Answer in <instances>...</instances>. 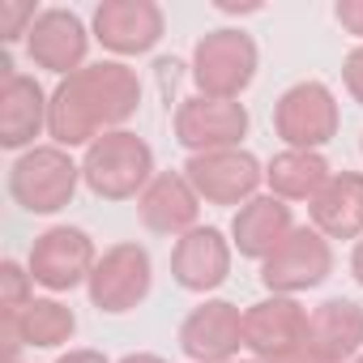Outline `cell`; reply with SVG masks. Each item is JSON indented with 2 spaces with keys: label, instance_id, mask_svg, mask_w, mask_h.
<instances>
[{
  "label": "cell",
  "instance_id": "cell-30",
  "mask_svg": "<svg viewBox=\"0 0 363 363\" xmlns=\"http://www.w3.org/2000/svg\"><path fill=\"white\" fill-rule=\"evenodd\" d=\"M231 363H265V359H231Z\"/></svg>",
  "mask_w": 363,
  "mask_h": 363
},
{
  "label": "cell",
  "instance_id": "cell-13",
  "mask_svg": "<svg viewBox=\"0 0 363 363\" xmlns=\"http://www.w3.org/2000/svg\"><path fill=\"white\" fill-rule=\"evenodd\" d=\"M167 18L154 0H103L94 9V39L111 56H145L158 48Z\"/></svg>",
  "mask_w": 363,
  "mask_h": 363
},
{
  "label": "cell",
  "instance_id": "cell-5",
  "mask_svg": "<svg viewBox=\"0 0 363 363\" xmlns=\"http://www.w3.org/2000/svg\"><path fill=\"white\" fill-rule=\"evenodd\" d=\"M244 346L265 363H299L308 350V308L291 295H269L244 308Z\"/></svg>",
  "mask_w": 363,
  "mask_h": 363
},
{
  "label": "cell",
  "instance_id": "cell-22",
  "mask_svg": "<svg viewBox=\"0 0 363 363\" xmlns=\"http://www.w3.org/2000/svg\"><path fill=\"white\" fill-rule=\"evenodd\" d=\"M329 162L320 150H282L265 167V184L278 201H316L320 189L329 184Z\"/></svg>",
  "mask_w": 363,
  "mask_h": 363
},
{
  "label": "cell",
  "instance_id": "cell-14",
  "mask_svg": "<svg viewBox=\"0 0 363 363\" xmlns=\"http://www.w3.org/2000/svg\"><path fill=\"white\" fill-rule=\"evenodd\" d=\"M137 214H141L145 231L184 240L189 231H197L201 197H197V189L189 184L184 171H158L150 184H145V193L137 197Z\"/></svg>",
  "mask_w": 363,
  "mask_h": 363
},
{
  "label": "cell",
  "instance_id": "cell-25",
  "mask_svg": "<svg viewBox=\"0 0 363 363\" xmlns=\"http://www.w3.org/2000/svg\"><path fill=\"white\" fill-rule=\"evenodd\" d=\"M333 18H337V26H342L346 35L363 39V0H337V5H333Z\"/></svg>",
  "mask_w": 363,
  "mask_h": 363
},
{
  "label": "cell",
  "instance_id": "cell-19",
  "mask_svg": "<svg viewBox=\"0 0 363 363\" xmlns=\"http://www.w3.org/2000/svg\"><path fill=\"white\" fill-rule=\"evenodd\" d=\"M77 333V316L60 299H30L13 320H0V346H5V363H18L22 346L35 350H56Z\"/></svg>",
  "mask_w": 363,
  "mask_h": 363
},
{
  "label": "cell",
  "instance_id": "cell-29",
  "mask_svg": "<svg viewBox=\"0 0 363 363\" xmlns=\"http://www.w3.org/2000/svg\"><path fill=\"white\" fill-rule=\"evenodd\" d=\"M120 363H167V359H162V354H145V350H141V354H124Z\"/></svg>",
  "mask_w": 363,
  "mask_h": 363
},
{
  "label": "cell",
  "instance_id": "cell-1",
  "mask_svg": "<svg viewBox=\"0 0 363 363\" xmlns=\"http://www.w3.org/2000/svg\"><path fill=\"white\" fill-rule=\"evenodd\" d=\"M141 107V82L137 69L124 60H99L77 69L73 77H60L48 107V137L60 150L94 145L103 133L124 128Z\"/></svg>",
  "mask_w": 363,
  "mask_h": 363
},
{
  "label": "cell",
  "instance_id": "cell-24",
  "mask_svg": "<svg viewBox=\"0 0 363 363\" xmlns=\"http://www.w3.org/2000/svg\"><path fill=\"white\" fill-rule=\"evenodd\" d=\"M43 9H35L30 0H0V39L13 43L22 35H30V26L39 22Z\"/></svg>",
  "mask_w": 363,
  "mask_h": 363
},
{
  "label": "cell",
  "instance_id": "cell-21",
  "mask_svg": "<svg viewBox=\"0 0 363 363\" xmlns=\"http://www.w3.org/2000/svg\"><path fill=\"white\" fill-rule=\"evenodd\" d=\"M295 231V218H291V206L278 201L274 193L269 197H252L248 206L235 210L231 218V244L240 248V257L248 261H265L278 252V244Z\"/></svg>",
  "mask_w": 363,
  "mask_h": 363
},
{
  "label": "cell",
  "instance_id": "cell-23",
  "mask_svg": "<svg viewBox=\"0 0 363 363\" xmlns=\"http://www.w3.org/2000/svg\"><path fill=\"white\" fill-rule=\"evenodd\" d=\"M30 286H35L30 269H22L18 261H5V265H0V320H13V316L35 299Z\"/></svg>",
  "mask_w": 363,
  "mask_h": 363
},
{
  "label": "cell",
  "instance_id": "cell-10",
  "mask_svg": "<svg viewBox=\"0 0 363 363\" xmlns=\"http://www.w3.org/2000/svg\"><path fill=\"white\" fill-rule=\"evenodd\" d=\"M248 137V107L240 99H206L193 94L175 107V141L189 154L235 150Z\"/></svg>",
  "mask_w": 363,
  "mask_h": 363
},
{
  "label": "cell",
  "instance_id": "cell-8",
  "mask_svg": "<svg viewBox=\"0 0 363 363\" xmlns=\"http://www.w3.org/2000/svg\"><path fill=\"white\" fill-rule=\"evenodd\" d=\"M150 286H154L150 252L141 244H116L99 257V265L86 282V295L99 312L124 316V312H133L150 299Z\"/></svg>",
  "mask_w": 363,
  "mask_h": 363
},
{
  "label": "cell",
  "instance_id": "cell-17",
  "mask_svg": "<svg viewBox=\"0 0 363 363\" xmlns=\"http://www.w3.org/2000/svg\"><path fill=\"white\" fill-rule=\"evenodd\" d=\"M5 86H0V145L5 150H35V137L48 133V107L52 94L26 73H13L5 60Z\"/></svg>",
  "mask_w": 363,
  "mask_h": 363
},
{
  "label": "cell",
  "instance_id": "cell-3",
  "mask_svg": "<svg viewBox=\"0 0 363 363\" xmlns=\"http://www.w3.org/2000/svg\"><path fill=\"white\" fill-rule=\"evenodd\" d=\"M82 184V167L60 145H35L9 167V197L26 214H60L73 206Z\"/></svg>",
  "mask_w": 363,
  "mask_h": 363
},
{
  "label": "cell",
  "instance_id": "cell-9",
  "mask_svg": "<svg viewBox=\"0 0 363 363\" xmlns=\"http://www.w3.org/2000/svg\"><path fill=\"white\" fill-rule=\"evenodd\" d=\"M189 184L206 206H248L257 189L265 184V167L248 150H210V154H189L184 162Z\"/></svg>",
  "mask_w": 363,
  "mask_h": 363
},
{
  "label": "cell",
  "instance_id": "cell-33",
  "mask_svg": "<svg viewBox=\"0 0 363 363\" xmlns=\"http://www.w3.org/2000/svg\"><path fill=\"white\" fill-rule=\"evenodd\" d=\"M18 363H22V359H18Z\"/></svg>",
  "mask_w": 363,
  "mask_h": 363
},
{
  "label": "cell",
  "instance_id": "cell-16",
  "mask_svg": "<svg viewBox=\"0 0 363 363\" xmlns=\"http://www.w3.org/2000/svg\"><path fill=\"white\" fill-rule=\"evenodd\" d=\"M231 240L218 227H197L184 240H175L171 248V278L175 286H184L193 295L218 291L231 278Z\"/></svg>",
  "mask_w": 363,
  "mask_h": 363
},
{
  "label": "cell",
  "instance_id": "cell-26",
  "mask_svg": "<svg viewBox=\"0 0 363 363\" xmlns=\"http://www.w3.org/2000/svg\"><path fill=\"white\" fill-rule=\"evenodd\" d=\"M342 82H346V90H350V99L363 107V43L346 56V65H342Z\"/></svg>",
  "mask_w": 363,
  "mask_h": 363
},
{
  "label": "cell",
  "instance_id": "cell-7",
  "mask_svg": "<svg viewBox=\"0 0 363 363\" xmlns=\"http://www.w3.org/2000/svg\"><path fill=\"white\" fill-rule=\"evenodd\" d=\"M333 274V248L316 227H295L274 257L261 261V286L269 295H303L316 291Z\"/></svg>",
  "mask_w": 363,
  "mask_h": 363
},
{
  "label": "cell",
  "instance_id": "cell-6",
  "mask_svg": "<svg viewBox=\"0 0 363 363\" xmlns=\"http://www.w3.org/2000/svg\"><path fill=\"white\" fill-rule=\"evenodd\" d=\"M342 111L325 82H295L274 103V133L286 141V150H320L337 137Z\"/></svg>",
  "mask_w": 363,
  "mask_h": 363
},
{
  "label": "cell",
  "instance_id": "cell-28",
  "mask_svg": "<svg viewBox=\"0 0 363 363\" xmlns=\"http://www.w3.org/2000/svg\"><path fill=\"white\" fill-rule=\"evenodd\" d=\"M350 274H354V282L363 286V240H354V252H350Z\"/></svg>",
  "mask_w": 363,
  "mask_h": 363
},
{
  "label": "cell",
  "instance_id": "cell-12",
  "mask_svg": "<svg viewBox=\"0 0 363 363\" xmlns=\"http://www.w3.org/2000/svg\"><path fill=\"white\" fill-rule=\"evenodd\" d=\"M244 346V312L231 299H206L179 325V350L189 363H231Z\"/></svg>",
  "mask_w": 363,
  "mask_h": 363
},
{
  "label": "cell",
  "instance_id": "cell-31",
  "mask_svg": "<svg viewBox=\"0 0 363 363\" xmlns=\"http://www.w3.org/2000/svg\"><path fill=\"white\" fill-rule=\"evenodd\" d=\"M354 363H363V354H359V359H354Z\"/></svg>",
  "mask_w": 363,
  "mask_h": 363
},
{
  "label": "cell",
  "instance_id": "cell-15",
  "mask_svg": "<svg viewBox=\"0 0 363 363\" xmlns=\"http://www.w3.org/2000/svg\"><path fill=\"white\" fill-rule=\"evenodd\" d=\"M26 52L39 69L73 77L77 69H86V52H90V30L73 9H43L39 22L26 35Z\"/></svg>",
  "mask_w": 363,
  "mask_h": 363
},
{
  "label": "cell",
  "instance_id": "cell-11",
  "mask_svg": "<svg viewBox=\"0 0 363 363\" xmlns=\"http://www.w3.org/2000/svg\"><path fill=\"white\" fill-rule=\"evenodd\" d=\"M99 257H94V240L82 231V227H48L43 235H35V248H30V278L48 291H73L82 282H90Z\"/></svg>",
  "mask_w": 363,
  "mask_h": 363
},
{
  "label": "cell",
  "instance_id": "cell-32",
  "mask_svg": "<svg viewBox=\"0 0 363 363\" xmlns=\"http://www.w3.org/2000/svg\"><path fill=\"white\" fill-rule=\"evenodd\" d=\"M359 150H363V141H359Z\"/></svg>",
  "mask_w": 363,
  "mask_h": 363
},
{
  "label": "cell",
  "instance_id": "cell-27",
  "mask_svg": "<svg viewBox=\"0 0 363 363\" xmlns=\"http://www.w3.org/2000/svg\"><path fill=\"white\" fill-rule=\"evenodd\" d=\"M56 363H107V354H103V350H69V354H60Z\"/></svg>",
  "mask_w": 363,
  "mask_h": 363
},
{
  "label": "cell",
  "instance_id": "cell-4",
  "mask_svg": "<svg viewBox=\"0 0 363 363\" xmlns=\"http://www.w3.org/2000/svg\"><path fill=\"white\" fill-rule=\"evenodd\" d=\"M261 52L248 30H210L193 48V82L206 99H240L257 77Z\"/></svg>",
  "mask_w": 363,
  "mask_h": 363
},
{
  "label": "cell",
  "instance_id": "cell-20",
  "mask_svg": "<svg viewBox=\"0 0 363 363\" xmlns=\"http://www.w3.org/2000/svg\"><path fill=\"white\" fill-rule=\"evenodd\" d=\"M308 218L325 240H363V171H333Z\"/></svg>",
  "mask_w": 363,
  "mask_h": 363
},
{
  "label": "cell",
  "instance_id": "cell-18",
  "mask_svg": "<svg viewBox=\"0 0 363 363\" xmlns=\"http://www.w3.org/2000/svg\"><path fill=\"white\" fill-rule=\"evenodd\" d=\"M363 354V308L354 299H325L308 312V350L303 359L354 363Z\"/></svg>",
  "mask_w": 363,
  "mask_h": 363
},
{
  "label": "cell",
  "instance_id": "cell-2",
  "mask_svg": "<svg viewBox=\"0 0 363 363\" xmlns=\"http://www.w3.org/2000/svg\"><path fill=\"white\" fill-rule=\"evenodd\" d=\"M154 150L128 133V128H116V133H103L94 145H86V158H82V184L103 197V201H128V197H141L145 184L154 179Z\"/></svg>",
  "mask_w": 363,
  "mask_h": 363
}]
</instances>
